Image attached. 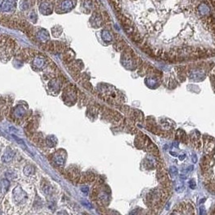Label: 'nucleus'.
I'll list each match as a JSON object with an SVG mask.
<instances>
[{
    "label": "nucleus",
    "instance_id": "f257e3e1",
    "mask_svg": "<svg viewBox=\"0 0 215 215\" xmlns=\"http://www.w3.org/2000/svg\"><path fill=\"white\" fill-rule=\"evenodd\" d=\"M123 28L157 57L184 60L215 54V12L210 0H108Z\"/></svg>",
    "mask_w": 215,
    "mask_h": 215
},
{
    "label": "nucleus",
    "instance_id": "f03ea898",
    "mask_svg": "<svg viewBox=\"0 0 215 215\" xmlns=\"http://www.w3.org/2000/svg\"><path fill=\"white\" fill-rule=\"evenodd\" d=\"M210 2H211V4L213 5V8H214L215 10V0H210Z\"/></svg>",
    "mask_w": 215,
    "mask_h": 215
}]
</instances>
